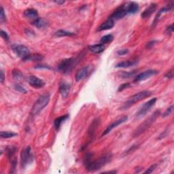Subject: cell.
<instances>
[{
    "label": "cell",
    "mask_w": 174,
    "mask_h": 174,
    "mask_svg": "<svg viewBox=\"0 0 174 174\" xmlns=\"http://www.w3.org/2000/svg\"><path fill=\"white\" fill-rule=\"evenodd\" d=\"M78 59L74 58H69L62 60L58 65V71L63 74L68 73L74 67Z\"/></svg>",
    "instance_id": "5b68a950"
},
{
    "label": "cell",
    "mask_w": 174,
    "mask_h": 174,
    "mask_svg": "<svg viewBox=\"0 0 174 174\" xmlns=\"http://www.w3.org/2000/svg\"><path fill=\"white\" fill-rule=\"evenodd\" d=\"M68 118H69V115L65 114V115L61 116V117L56 118L54 121V127L55 128L56 130H59L61 127V125H62L63 123L66 121V120H67Z\"/></svg>",
    "instance_id": "ffe728a7"
},
{
    "label": "cell",
    "mask_w": 174,
    "mask_h": 174,
    "mask_svg": "<svg viewBox=\"0 0 174 174\" xmlns=\"http://www.w3.org/2000/svg\"><path fill=\"white\" fill-rule=\"evenodd\" d=\"M152 93L151 91H149V90H142V91L135 94V95L130 97L125 103H124V104L121 107V110H127L128 108L132 106L135 103H137L138 101L146 99L147 97H149L152 95Z\"/></svg>",
    "instance_id": "3957f363"
},
{
    "label": "cell",
    "mask_w": 174,
    "mask_h": 174,
    "mask_svg": "<svg viewBox=\"0 0 174 174\" xmlns=\"http://www.w3.org/2000/svg\"><path fill=\"white\" fill-rule=\"evenodd\" d=\"M157 8V4L155 3H151V4L145 10L142 14H141V16L142 19H148L149 18L152 14H153Z\"/></svg>",
    "instance_id": "9a60e30c"
},
{
    "label": "cell",
    "mask_w": 174,
    "mask_h": 174,
    "mask_svg": "<svg viewBox=\"0 0 174 174\" xmlns=\"http://www.w3.org/2000/svg\"><path fill=\"white\" fill-rule=\"evenodd\" d=\"M157 74H158V71L156 70H146L144 72H141V73H140L138 75H136L135 79H134V82H139L141 81L146 80L150 78L155 75H157Z\"/></svg>",
    "instance_id": "30bf717a"
},
{
    "label": "cell",
    "mask_w": 174,
    "mask_h": 174,
    "mask_svg": "<svg viewBox=\"0 0 174 174\" xmlns=\"http://www.w3.org/2000/svg\"><path fill=\"white\" fill-rule=\"evenodd\" d=\"M18 135V134L14 132L11 131H1L0 133V137L4 139H8V138H12V137H14Z\"/></svg>",
    "instance_id": "484cf974"
},
{
    "label": "cell",
    "mask_w": 174,
    "mask_h": 174,
    "mask_svg": "<svg viewBox=\"0 0 174 174\" xmlns=\"http://www.w3.org/2000/svg\"><path fill=\"white\" fill-rule=\"evenodd\" d=\"M17 151V148L14 146H8L6 148V154L7 157L9 159H12L14 157H15V154Z\"/></svg>",
    "instance_id": "603a6c76"
},
{
    "label": "cell",
    "mask_w": 174,
    "mask_h": 174,
    "mask_svg": "<svg viewBox=\"0 0 174 174\" xmlns=\"http://www.w3.org/2000/svg\"><path fill=\"white\" fill-rule=\"evenodd\" d=\"M167 135V130H164V132H163L161 134H160V135L158 136V140H161V139L163 138V137H166Z\"/></svg>",
    "instance_id": "ab89813d"
},
{
    "label": "cell",
    "mask_w": 174,
    "mask_h": 174,
    "mask_svg": "<svg viewBox=\"0 0 174 174\" xmlns=\"http://www.w3.org/2000/svg\"><path fill=\"white\" fill-rule=\"evenodd\" d=\"M14 89H15V90H16V91L19 92V93H21L26 94V93H27V90L25 89L24 88V87L21 86L20 85H18V84L14 85Z\"/></svg>",
    "instance_id": "f546056e"
},
{
    "label": "cell",
    "mask_w": 174,
    "mask_h": 174,
    "mask_svg": "<svg viewBox=\"0 0 174 174\" xmlns=\"http://www.w3.org/2000/svg\"><path fill=\"white\" fill-rule=\"evenodd\" d=\"M89 66H85L84 67L81 68L80 70H79L77 71V73L76 74V76H75V79L76 82H79L86 78V76L89 74Z\"/></svg>",
    "instance_id": "5bb4252c"
},
{
    "label": "cell",
    "mask_w": 174,
    "mask_h": 174,
    "mask_svg": "<svg viewBox=\"0 0 174 174\" xmlns=\"http://www.w3.org/2000/svg\"><path fill=\"white\" fill-rule=\"evenodd\" d=\"M127 120H128V117H126V116H123V117H122L121 118H117L115 121H114L113 122L111 123V124L108 126V127L106 129V130H105L103 133H102L101 136L103 137L105 135H106L107 134H108L109 133L111 132V130L112 129H114V128L117 127L118 126L121 125V124H122V123L125 122L126 121H127Z\"/></svg>",
    "instance_id": "8fae6325"
},
{
    "label": "cell",
    "mask_w": 174,
    "mask_h": 174,
    "mask_svg": "<svg viewBox=\"0 0 174 174\" xmlns=\"http://www.w3.org/2000/svg\"><path fill=\"white\" fill-rule=\"evenodd\" d=\"M161 115V111L157 110L155 111L153 114L151 115L150 117H148L146 121H144L141 124L135 129V131L133 133V137H138L141 134H142L146 131V130L149 129L150 126L154 124V122L157 121V119L158 118L159 116Z\"/></svg>",
    "instance_id": "7a4b0ae2"
},
{
    "label": "cell",
    "mask_w": 174,
    "mask_h": 174,
    "mask_svg": "<svg viewBox=\"0 0 174 174\" xmlns=\"http://www.w3.org/2000/svg\"><path fill=\"white\" fill-rule=\"evenodd\" d=\"M157 99L156 97H154V98H152V99H150L148 101H147L146 103H145L143 106L140 108L138 112L136 113V115H135L136 118H141L143 117H144V116L151 110V108L154 106L156 102H157Z\"/></svg>",
    "instance_id": "8992f818"
},
{
    "label": "cell",
    "mask_w": 174,
    "mask_h": 174,
    "mask_svg": "<svg viewBox=\"0 0 174 174\" xmlns=\"http://www.w3.org/2000/svg\"><path fill=\"white\" fill-rule=\"evenodd\" d=\"M42 58H43L42 56L38 54H30V56L25 61H40L42 59Z\"/></svg>",
    "instance_id": "83f0119b"
},
{
    "label": "cell",
    "mask_w": 174,
    "mask_h": 174,
    "mask_svg": "<svg viewBox=\"0 0 174 174\" xmlns=\"http://www.w3.org/2000/svg\"><path fill=\"white\" fill-rule=\"evenodd\" d=\"M114 26V21L109 18L107 21H105L104 23H103L99 27H98L97 31H101L109 30L113 28Z\"/></svg>",
    "instance_id": "2e32d148"
},
{
    "label": "cell",
    "mask_w": 174,
    "mask_h": 174,
    "mask_svg": "<svg viewBox=\"0 0 174 174\" xmlns=\"http://www.w3.org/2000/svg\"><path fill=\"white\" fill-rule=\"evenodd\" d=\"M75 34L73 32H70L68 31H65V30H61L56 31L54 33V35L57 36V37H67V36H73Z\"/></svg>",
    "instance_id": "cb8c5ba5"
},
{
    "label": "cell",
    "mask_w": 174,
    "mask_h": 174,
    "mask_svg": "<svg viewBox=\"0 0 174 174\" xmlns=\"http://www.w3.org/2000/svg\"><path fill=\"white\" fill-rule=\"evenodd\" d=\"M157 164H154V165H151L149 168L147 169V170H146V172H144V173H152L155 170L156 167H157Z\"/></svg>",
    "instance_id": "836d02e7"
},
{
    "label": "cell",
    "mask_w": 174,
    "mask_h": 174,
    "mask_svg": "<svg viewBox=\"0 0 174 174\" xmlns=\"http://www.w3.org/2000/svg\"><path fill=\"white\" fill-rule=\"evenodd\" d=\"M138 63V60L133 59V60H128L125 61H122L116 65V67L117 68H128L130 67L134 66Z\"/></svg>",
    "instance_id": "e0dca14e"
},
{
    "label": "cell",
    "mask_w": 174,
    "mask_h": 174,
    "mask_svg": "<svg viewBox=\"0 0 174 174\" xmlns=\"http://www.w3.org/2000/svg\"><path fill=\"white\" fill-rule=\"evenodd\" d=\"M71 89V85L67 82H61L59 85V93L63 99H66L68 97Z\"/></svg>",
    "instance_id": "4fadbf2b"
},
{
    "label": "cell",
    "mask_w": 174,
    "mask_h": 174,
    "mask_svg": "<svg viewBox=\"0 0 174 174\" xmlns=\"http://www.w3.org/2000/svg\"><path fill=\"white\" fill-rule=\"evenodd\" d=\"M126 8L128 14H135L139 10V6L136 2H126Z\"/></svg>",
    "instance_id": "d6986e66"
},
{
    "label": "cell",
    "mask_w": 174,
    "mask_h": 174,
    "mask_svg": "<svg viewBox=\"0 0 174 174\" xmlns=\"http://www.w3.org/2000/svg\"><path fill=\"white\" fill-rule=\"evenodd\" d=\"M128 53H129V50L127 49H121L117 51V54L120 56L125 55V54H126Z\"/></svg>",
    "instance_id": "d590c367"
},
{
    "label": "cell",
    "mask_w": 174,
    "mask_h": 174,
    "mask_svg": "<svg viewBox=\"0 0 174 174\" xmlns=\"http://www.w3.org/2000/svg\"><path fill=\"white\" fill-rule=\"evenodd\" d=\"M165 76L166 78H167L169 79L173 78V70H169V71L167 72V74H165Z\"/></svg>",
    "instance_id": "74e56055"
},
{
    "label": "cell",
    "mask_w": 174,
    "mask_h": 174,
    "mask_svg": "<svg viewBox=\"0 0 174 174\" xmlns=\"http://www.w3.org/2000/svg\"><path fill=\"white\" fill-rule=\"evenodd\" d=\"M135 71H132L130 72H122V73L120 74V77L122 78H129L130 77H132L133 76L135 75Z\"/></svg>",
    "instance_id": "f1b7e54d"
},
{
    "label": "cell",
    "mask_w": 174,
    "mask_h": 174,
    "mask_svg": "<svg viewBox=\"0 0 174 174\" xmlns=\"http://www.w3.org/2000/svg\"><path fill=\"white\" fill-rule=\"evenodd\" d=\"M92 154L88 153L85 158L84 165L89 172H96L110 163L112 159V154L108 153L102 155L97 160H92Z\"/></svg>",
    "instance_id": "6da1fadb"
},
{
    "label": "cell",
    "mask_w": 174,
    "mask_h": 174,
    "mask_svg": "<svg viewBox=\"0 0 174 174\" xmlns=\"http://www.w3.org/2000/svg\"><path fill=\"white\" fill-rule=\"evenodd\" d=\"M173 32V25H169V26H168L167 27L166 29V33L167 34H172V33Z\"/></svg>",
    "instance_id": "f35d334b"
},
{
    "label": "cell",
    "mask_w": 174,
    "mask_h": 174,
    "mask_svg": "<svg viewBox=\"0 0 174 174\" xmlns=\"http://www.w3.org/2000/svg\"><path fill=\"white\" fill-rule=\"evenodd\" d=\"M29 84L35 89H41L44 86L45 82L43 80L36 77L35 76H30L28 79Z\"/></svg>",
    "instance_id": "7c38bea8"
},
{
    "label": "cell",
    "mask_w": 174,
    "mask_h": 174,
    "mask_svg": "<svg viewBox=\"0 0 174 174\" xmlns=\"http://www.w3.org/2000/svg\"><path fill=\"white\" fill-rule=\"evenodd\" d=\"M35 68H38V69H50V67L48 66H47V65H39L37 67H35Z\"/></svg>",
    "instance_id": "b9f144b4"
},
{
    "label": "cell",
    "mask_w": 174,
    "mask_h": 174,
    "mask_svg": "<svg viewBox=\"0 0 174 174\" xmlns=\"http://www.w3.org/2000/svg\"><path fill=\"white\" fill-rule=\"evenodd\" d=\"M157 41H156V40H152V41L149 42L148 43H147L146 48H148V49L152 48V47H153L156 44V43H157Z\"/></svg>",
    "instance_id": "8d00e7d4"
},
{
    "label": "cell",
    "mask_w": 174,
    "mask_h": 174,
    "mask_svg": "<svg viewBox=\"0 0 174 174\" xmlns=\"http://www.w3.org/2000/svg\"><path fill=\"white\" fill-rule=\"evenodd\" d=\"M0 78H1V82L3 83L4 82V80H5V75H4V72L2 70H1V76H0Z\"/></svg>",
    "instance_id": "60d3db41"
},
{
    "label": "cell",
    "mask_w": 174,
    "mask_h": 174,
    "mask_svg": "<svg viewBox=\"0 0 174 174\" xmlns=\"http://www.w3.org/2000/svg\"><path fill=\"white\" fill-rule=\"evenodd\" d=\"M56 3H57V4H59V5H62L63 3H65V1H56V2H54Z\"/></svg>",
    "instance_id": "7bdbcfd3"
},
{
    "label": "cell",
    "mask_w": 174,
    "mask_h": 174,
    "mask_svg": "<svg viewBox=\"0 0 174 174\" xmlns=\"http://www.w3.org/2000/svg\"><path fill=\"white\" fill-rule=\"evenodd\" d=\"M50 101V94L46 93L39 96L37 101H35L34 106L31 110V114L33 116H36L39 114L42 111L44 108H45Z\"/></svg>",
    "instance_id": "277c9868"
},
{
    "label": "cell",
    "mask_w": 174,
    "mask_h": 174,
    "mask_svg": "<svg viewBox=\"0 0 174 174\" xmlns=\"http://www.w3.org/2000/svg\"><path fill=\"white\" fill-rule=\"evenodd\" d=\"M173 110V105H172V106H170L169 108H168L167 109L166 111L164 112V113H163V117L165 118V117H168V116H169L170 114L172 113Z\"/></svg>",
    "instance_id": "4dcf8cb0"
},
{
    "label": "cell",
    "mask_w": 174,
    "mask_h": 174,
    "mask_svg": "<svg viewBox=\"0 0 174 174\" xmlns=\"http://www.w3.org/2000/svg\"><path fill=\"white\" fill-rule=\"evenodd\" d=\"M114 37L112 34H108L103 36L102 38L100 39V44H106L110 43L112 40H113Z\"/></svg>",
    "instance_id": "4316f807"
},
{
    "label": "cell",
    "mask_w": 174,
    "mask_h": 174,
    "mask_svg": "<svg viewBox=\"0 0 174 174\" xmlns=\"http://www.w3.org/2000/svg\"><path fill=\"white\" fill-rule=\"evenodd\" d=\"M127 14H128V12H127V8H126V3H125V4L118 7V8L111 14L110 16V19L112 20L121 19L122 18H124L125 16L127 15Z\"/></svg>",
    "instance_id": "ba28073f"
},
{
    "label": "cell",
    "mask_w": 174,
    "mask_h": 174,
    "mask_svg": "<svg viewBox=\"0 0 174 174\" xmlns=\"http://www.w3.org/2000/svg\"><path fill=\"white\" fill-rule=\"evenodd\" d=\"M130 86V85L129 84V83H124V84H122L119 86V88L118 89V91L121 92V91H122L123 90H125V89H127V88H129Z\"/></svg>",
    "instance_id": "d6a6232c"
},
{
    "label": "cell",
    "mask_w": 174,
    "mask_h": 174,
    "mask_svg": "<svg viewBox=\"0 0 174 174\" xmlns=\"http://www.w3.org/2000/svg\"><path fill=\"white\" fill-rule=\"evenodd\" d=\"M12 77L15 80H21L24 79V76L22 72L19 70H14L12 71Z\"/></svg>",
    "instance_id": "d4e9b609"
},
{
    "label": "cell",
    "mask_w": 174,
    "mask_h": 174,
    "mask_svg": "<svg viewBox=\"0 0 174 174\" xmlns=\"http://www.w3.org/2000/svg\"><path fill=\"white\" fill-rule=\"evenodd\" d=\"M13 50L14 53L17 54V56L24 61L26 60L31 54L30 50L24 45H16L15 47H14Z\"/></svg>",
    "instance_id": "9c48e42d"
},
{
    "label": "cell",
    "mask_w": 174,
    "mask_h": 174,
    "mask_svg": "<svg viewBox=\"0 0 174 174\" xmlns=\"http://www.w3.org/2000/svg\"><path fill=\"white\" fill-rule=\"evenodd\" d=\"M32 25L38 29H44L47 26V21L41 18H38L37 19L33 21Z\"/></svg>",
    "instance_id": "7402d4cb"
},
{
    "label": "cell",
    "mask_w": 174,
    "mask_h": 174,
    "mask_svg": "<svg viewBox=\"0 0 174 174\" xmlns=\"http://www.w3.org/2000/svg\"><path fill=\"white\" fill-rule=\"evenodd\" d=\"M89 50L93 53L99 54L104 51L105 46L102 44H97L89 46Z\"/></svg>",
    "instance_id": "ac0fdd59"
},
{
    "label": "cell",
    "mask_w": 174,
    "mask_h": 174,
    "mask_svg": "<svg viewBox=\"0 0 174 174\" xmlns=\"http://www.w3.org/2000/svg\"><path fill=\"white\" fill-rule=\"evenodd\" d=\"M0 21H1L2 23H4L6 21V16L4 12V10H3L2 6H1V10H0Z\"/></svg>",
    "instance_id": "1f68e13d"
},
{
    "label": "cell",
    "mask_w": 174,
    "mask_h": 174,
    "mask_svg": "<svg viewBox=\"0 0 174 174\" xmlns=\"http://www.w3.org/2000/svg\"><path fill=\"white\" fill-rule=\"evenodd\" d=\"M0 34H1V37L4 39L5 41L9 40V36L6 31H4L3 30H1V33H0Z\"/></svg>",
    "instance_id": "e575fe53"
},
{
    "label": "cell",
    "mask_w": 174,
    "mask_h": 174,
    "mask_svg": "<svg viewBox=\"0 0 174 174\" xmlns=\"http://www.w3.org/2000/svg\"><path fill=\"white\" fill-rule=\"evenodd\" d=\"M24 15L25 17L28 18V19H37L38 17V13L37 10L33 8L27 9L25 11Z\"/></svg>",
    "instance_id": "44dd1931"
},
{
    "label": "cell",
    "mask_w": 174,
    "mask_h": 174,
    "mask_svg": "<svg viewBox=\"0 0 174 174\" xmlns=\"http://www.w3.org/2000/svg\"><path fill=\"white\" fill-rule=\"evenodd\" d=\"M21 166L25 168V167L27 166L29 164L31 163L34 161V156L31 153V148L30 146H27L25 149L21 152Z\"/></svg>",
    "instance_id": "52a82bcc"
}]
</instances>
